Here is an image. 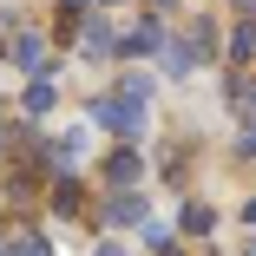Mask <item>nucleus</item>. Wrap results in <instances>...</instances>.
<instances>
[{
    "label": "nucleus",
    "mask_w": 256,
    "mask_h": 256,
    "mask_svg": "<svg viewBox=\"0 0 256 256\" xmlns=\"http://www.w3.org/2000/svg\"><path fill=\"white\" fill-rule=\"evenodd\" d=\"M92 125H112V132L138 138V132H144V106H132L125 92H118V98H92Z\"/></svg>",
    "instance_id": "obj_1"
},
{
    "label": "nucleus",
    "mask_w": 256,
    "mask_h": 256,
    "mask_svg": "<svg viewBox=\"0 0 256 256\" xmlns=\"http://www.w3.org/2000/svg\"><path fill=\"white\" fill-rule=\"evenodd\" d=\"M158 46H164V26H158V20H144V26H132V33L118 40V53H125V60H151Z\"/></svg>",
    "instance_id": "obj_2"
},
{
    "label": "nucleus",
    "mask_w": 256,
    "mask_h": 256,
    "mask_svg": "<svg viewBox=\"0 0 256 256\" xmlns=\"http://www.w3.org/2000/svg\"><path fill=\"white\" fill-rule=\"evenodd\" d=\"M79 53H92V60H98V53H118V40H112V26H106V20H92V26H79Z\"/></svg>",
    "instance_id": "obj_3"
},
{
    "label": "nucleus",
    "mask_w": 256,
    "mask_h": 256,
    "mask_svg": "<svg viewBox=\"0 0 256 256\" xmlns=\"http://www.w3.org/2000/svg\"><path fill=\"white\" fill-rule=\"evenodd\" d=\"M106 217H112V224H138V217H144V197H138V190L112 197V204H106Z\"/></svg>",
    "instance_id": "obj_4"
},
{
    "label": "nucleus",
    "mask_w": 256,
    "mask_h": 256,
    "mask_svg": "<svg viewBox=\"0 0 256 256\" xmlns=\"http://www.w3.org/2000/svg\"><path fill=\"white\" fill-rule=\"evenodd\" d=\"M14 60H20L26 72H40V60H46V46H40V33H20V40H14Z\"/></svg>",
    "instance_id": "obj_5"
},
{
    "label": "nucleus",
    "mask_w": 256,
    "mask_h": 256,
    "mask_svg": "<svg viewBox=\"0 0 256 256\" xmlns=\"http://www.w3.org/2000/svg\"><path fill=\"white\" fill-rule=\"evenodd\" d=\"M106 178H112L118 190H125V184H138V151H118V158L106 164Z\"/></svg>",
    "instance_id": "obj_6"
},
{
    "label": "nucleus",
    "mask_w": 256,
    "mask_h": 256,
    "mask_svg": "<svg viewBox=\"0 0 256 256\" xmlns=\"http://www.w3.org/2000/svg\"><path fill=\"white\" fill-rule=\"evenodd\" d=\"M230 53H236V60H256V20H243V26H236V40H230Z\"/></svg>",
    "instance_id": "obj_7"
},
{
    "label": "nucleus",
    "mask_w": 256,
    "mask_h": 256,
    "mask_svg": "<svg viewBox=\"0 0 256 256\" xmlns=\"http://www.w3.org/2000/svg\"><path fill=\"white\" fill-rule=\"evenodd\" d=\"M46 106H53V86L33 79V86H26V112H46Z\"/></svg>",
    "instance_id": "obj_8"
},
{
    "label": "nucleus",
    "mask_w": 256,
    "mask_h": 256,
    "mask_svg": "<svg viewBox=\"0 0 256 256\" xmlns=\"http://www.w3.org/2000/svg\"><path fill=\"white\" fill-rule=\"evenodd\" d=\"M210 224H217V217H210V210H204V204H190V210H184V230H197V236H204V230H210Z\"/></svg>",
    "instance_id": "obj_9"
},
{
    "label": "nucleus",
    "mask_w": 256,
    "mask_h": 256,
    "mask_svg": "<svg viewBox=\"0 0 256 256\" xmlns=\"http://www.w3.org/2000/svg\"><path fill=\"white\" fill-rule=\"evenodd\" d=\"M236 112H243V118L256 112V79H236Z\"/></svg>",
    "instance_id": "obj_10"
},
{
    "label": "nucleus",
    "mask_w": 256,
    "mask_h": 256,
    "mask_svg": "<svg viewBox=\"0 0 256 256\" xmlns=\"http://www.w3.org/2000/svg\"><path fill=\"white\" fill-rule=\"evenodd\" d=\"M0 256H53V250H46V243H40V236H20V243H14V250H0Z\"/></svg>",
    "instance_id": "obj_11"
},
{
    "label": "nucleus",
    "mask_w": 256,
    "mask_h": 256,
    "mask_svg": "<svg viewBox=\"0 0 256 256\" xmlns=\"http://www.w3.org/2000/svg\"><path fill=\"white\" fill-rule=\"evenodd\" d=\"M236 151H243V158H256V118L243 125V138H236Z\"/></svg>",
    "instance_id": "obj_12"
},
{
    "label": "nucleus",
    "mask_w": 256,
    "mask_h": 256,
    "mask_svg": "<svg viewBox=\"0 0 256 256\" xmlns=\"http://www.w3.org/2000/svg\"><path fill=\"white\" fill-rule=\"evenodd\" d=\"M98 256H118V250H112V243H106V250H98Z\"/></svg>",
    "instance_id": "obj_13"
},
{
    "label": "nucleus",
    "mask_w": 256,
    "mask_h": 256,
    "mask_svg": "<svg viewBox=\"0 0 256 256\" xmlns=\"http://www.w3.org/2000/svg\"><path fill=\"white\" fill-rule=\"evenodd\" d=\"M151 7H171V0H151Z\"/></svg>",
    "instance_id": "obj_14"
},
{
    "label": "nucleus",
    "mask_w": 256,
    "mask_h": 256,
    "mask_svg": "<svg viewBox=\"0 0 256 256\" xmlns=\"http://www.w3.org/2000/svg\"><path fill=\"white\" fill-rule=\"evenodd\" d=\"M66 7H86V0H66Z\"/></svg>",
    "instance_id": "obj_15"
},
{
    "label": "nucleus",
    "mask_w": 256,
    "mask_h": 256,
    "mask_svg": "<svg viewBox=\"0 0 256 256\" xmlns=\"http://www.w3.org/2000/svg\"><path fill=\"white\" fill-rule=\"evenodd\" d=\"M164 256H184V250H164Z\"/></svg>",
    "instance_id": "obj_16"
}]
</instances>
